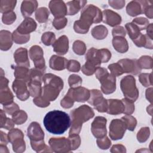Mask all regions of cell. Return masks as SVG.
<instances>
[{"label": "cell", "instance_id": "6da1fadb", "mask_svg": "<svg viewBox=\"0 0 153 153\" xmlns=\"http://www.w3.org/2000/svg\"><path fill=\"white\" fill-rule=\"evenodd\" d=\"M43 123L48 132L54 134H61L70 127L71 120L65 112L53 110L47 113L44 118Z\"/></svg>", "mask_w": 153, "mask_h": 153}, {"label": "cell", "instance_id": "7a4b0ae2", "mask_svg": "<svg viewBox=\"0 0 153 153\" xmlns=\"http://www.w3.org/2000/svg\"><path fill=\"white\" fill-rule=\"evenodd\" d=\"M100 10L93 4L87 5L81 11L80 19L74 23V29L78 33H85L92 23H98L102 20Z\"/></svg>", "mask_w": 153, "mask_h": 153}, {"label": "cell", "instance_id": "3957f363", "mask_svg": "<svg viewBox=\"0 0 153 153\" xmlns=\"http://www.w3.org/2000/svg\"><path fill=\"white\" fill-rule=\"evenodd\" d=\"M44 83L41 95L48 101H54L63 87V80L55 75L45 74L42 78Z\"/></svg>", "mask_w": 153, "mask_h": 153}, {"label": "cell", "instance_id": "277c9868", "mask_svg": "<svg viewBox=\"0 0 153 153\" xmlns=\"http://www.w3.org/2000/svg\"><path fill=\"white\" fill-rule=\"evenodd\" d=\"M94 115V113L92 108L85 105H82L71 111L72 126L69 135L78 134L81 129L82 123L91 118Z\"/></svg>", "mask_w": 153, "mask_h": 153}, {"label": "cell", "instance_id": "5b68a950", "mask_svg": "<svg viewBox=\"0 0 153 153\" xmlns=\"http://www.w3.org/2000/svg\"><path fill=\"white\" fill-rule=\"evenodd\" d=\"M96 76L100 81L101 89L106 94H111L116 89L115 76L109 74L107 69L103 68H99L96 71Z\"/></svg>", "mask_w": 153, "mask_h": 153}, {"label": "cell", "instance_id": "8992f818", "mask_svg": "<svg viewBox=\"0 0 153 153\" xmlns=\"http://www.w3.org/2000/svg\"><path fill=\"white\" fill-rule=\"evenodd\" d=\"M135 79L131 75L126 76L121 81V88L125 98L134 102L139 96V91L136 87Z\"/></svg>", "mask_w": 153, "mask_h": 153}, {"label": "cell", "instance_id": "52a82bcc", "mask_svg": "<svg viewBox=\"0 0 153 153\" xmlns=\"http://www.w3.org/2000/svg\"><path fill=\"white\" fill-rule=\"evenodd\" d=\"M8 140L12 143L13 151L23 152L25 150V143L23 140L24 135L21 130L18 128L11 129L8 135Z\"/></svg>", "mask_w": 153, "mask_h": 153}, {"label": "cell", "instance_id": "ba28073f", "mask_svg": "<svg viewBox=\"0 0 153 153\" xmlns=\"http://www.w3.org/2000/svg\"><path fill=\"white\" fill-rule=\"evenodd\" d=\"M126 129V124L123 119L113 120L109 125V136L113 140L121 139Z\"/></svg>", "mask_w": 153, "mask_h": 153}, {"label": "cell", "instance_id": "9c48e42d", "mask_svg": "<svg viewBox=\"0 0 153 153\" xmlns=\"http://www.w3.org/2000/svg\"><path fill=\"white\" fill-rule=\"evenodd\" d=\"M106 119L103 117H97L91 124V131L97 138L103 137L106 135Z\"/></svg>", "mask_w": 153, "mask_h": 153}, {"label": "cell", "instance_id": "30bf717a", "mask_svg": "<svg viewBox=\"0 0 153 153\" xmlns=\"http://www.w3.org/2000/svg\"><path fill=\"white\" fill-rule=\"evenodd\" d=\"M26 82L22 80L16 79L13 83V88L18 99L22 101L26 100L30 95L29 90L27 88Z\"/></svg>", "mask_w": 153, "mask_h": 153}, {"label": "cell", "instance_id": "8fae6325", "mask_svg": "<svg viewBox=\"0 0 153 153\" xmlns=\"http://www.w3.org/2000/svg\"><path fill=\"white\" fill-rule=\"evenodd\" d=\"M49 144L55 152H69L71 149L69 139L65 137L51 138Z\"/></svg>", "mask_w": 153, "mask_h": 153}, {"label": "cell", "instance_id": "7c38bea8", "mask_svg": "<svg viewBox=\"0 0 153 153\" xmlns=\"http://www.w3.org/2000/svg\"><path fill=\"white\" fill-rule=\"evenodd\" d=\"M149 1H132L128 4L126 7L127 13L131 16H136L143 14L144 10Z\"/></svg>", "mask_w": 153, "mask_h": 153}, {"label": "cell", "instance_id": "4fadbf2b", "mask_svg": "<svg viewBox=\"0 0 153 153\" xmlns=\"http://www.w3.org/2000/svg\"><path fill=\"white\" fill-rule=\"evenodd\" d=\"M118 63L121 66L124 73H131L137 75L141 71L142 68L140 67L136 59H121L118 62Z\"/></svg>", "mask_w": 153, "mask_h": 153}, {"label": "cell", "instance_id": "5bb4252c", "mask_svg": "<svg viewBox=\"0 0 153 153\" xmlns=\"http://www.w3.org/2000/svg\"><path fill=\"white\" fill-rule=\"evenodd\" d=\"M49 8L55 18L64 17L67 14L66 5L63 1H51L49 3Z\"/></svg>", "mask_w": 153, "mask_h": 153}, {"label": "cell", "instance_id": "9a60e30c", "mask_svg": "<svg viewBox=\"0 0 153 153\" xmlns=\"http://www.w3.org/2000/svg\"><path fill=\"white\" fill-rule=\"evenodd\" d=\"M27 136L32 141H39L44 140V133L40 125L36 122L30 123L27 128Z\"/></svg>", "mask_w": 153, "mask_h": 153}, {"label": "cell", "instance_id": "2e32d148", "mask_svg": "<svg viewBox=\"0 0 153 153\" xmlns=\"http://www.w3.org/2000/svg\"><path fill=\"white\" fill-rule=\"evenodd\" d=\"M103 22L111 26H115L121 22V16L111 10H105L102 14Z\"/></svg>", "mask_w": 153, "mask_h": 153}, {"label": "cell", "instance_id": "e0dca14e", "mask_svg": "<svg viewBox=\"0 0 153 153\" xmlns=\"http://www.w3.org/2000/svg\"><path fill=\"white\" fill-rule=\"evenodd\" d=\"M54 51L60 55L65 54L69 49V41L66 36L63 35L59 38L52 45Z\"/></svg>", "mask_w": 153, "mask_h": 153}, {"label": "cell", "instance_id": "ac0fdd59", "mask_svg": "<svg viewBox=\"0 0 153 153\" xmlns=\"http://www.w3.org/2000/svg\"><path fill=\"white\" fill-rule=\"evenodd\" d=\"M36 28V23L32 18H26L22 23L18 26L16 30L23 35H29V33L34 30Z\"/></svg>", "mask_w": 153, "mask_h": 153}, {"label": "cell", "instance_id": "d6986e66", "mask_svg": "<svg viewBox=\"0 0 153 153\" xmlns=\"http://www.w3.org/2000/svg\"><path fill=\"white\" fill-rule=\"evenodd\" d=\"M108 102V109L106 112L111 115H118L123 113L124 105L122 100L117 99H109Z\"/></svg>", "mask_w": 153, "mask_h": 153}, {"label": "cell", "instance_id": "ffe728a7", "mask_svg": "<svg viewBox=\"0 0 153 153\" xmlns=\"http://www.w3.org/2000/svg\"><path fill=\"white\" fill-rule=\"evenodd\" d=\"M14 58L16 63L19 66L26 68L29 67L30 64L28 59L27 49L22 47L17 49L14 54Z\"/></svg>", "mask_w": 153, "mask_h": 153}, {"label": "cell", "instance_id": "44dd1931", "mask_svg": "<svg viewBox=\"0 0 153 153\" xmlns=\"http://www.w3.org/2000/svg\"><path fill=\"white\" fill-rule=\"evenodd\" d=\"M69 89L75 101L84 102L88 100L90 97V91L84 87H78L76 88H71Z\"/></svg>", "mask_w": 153, "mask_h": 153}, {"label": "cell", "instance_id": "7402d4cb", "mask_svg": "<svg viewBox=\"0 0 153 153\" xmlns=\"http://www.w3.org/2000/svg\"><path fill=\"white\" fill-rule=\"evenodd\" d=\"M68 62V60L66 59L53 55L50 60V67L54 70L62 71L66 68Z\"/></svg>", "mask_w": 153, "mask_h": 153}, {"label": "cell", "instance_id": "603a6c76", "mask_svg": "<svg viewBox=\"0 0 153 153\" xmlns=\"http://www.w3.org/2000/svg\"><path fill=\"white\" fill-rule=\"evenodd\" d=\"M38 7L36 1H24L22 3L21 12L23 17L27 18L36 10Z\"/></svg>", "mask_w": 153, "mask_h": 153}, {"label": "cell", "instance_id": "cb8c5ba5", "mask_svg": "<svg viewBox=\"0 0 153 153\" xmlns=\"http://www.w3.org/2000/svg\"><path fill=\"white\" fill-rule=\"evenodd\" d=\"M0 47L2 50H8L13 44V36L10 32L1 30L0 32Z\"/></svg>", "mask_w": 153, "mask_h": 153}, {"label": "cell", "instance_id": "d4e9b609", "mask_svg": "<svg viewBox=\"0 0 153 153\" xmlns=\"http://www.w3.org/2000/svg\"><path fill=\"white\" fill-rule=\"evenodd\" d=\"M87 4V1H72L66 3L67 14L75 15Z\"/></svg>", "mask_w": 153, "mask_h": 153}, {"label": "cell", "instance_id": "484cf974", "mask_svg": "<svg viewBox=\"0 0 153 153\" xmlns=\"http://www.w3.org/2000/svg\"><path fill=\"white\" fill-rule=\"evenodd\" d=\"M112 44L114 48L121 53H126L128 49V45L127 40L124 37L116 36L114 37Z\"/></svg>", "mask_w": 153, "mask_h": 153}, {"label": "cell", "instance_id": "4316f807", "mask_svg": "<svg viewBox=\"0 0 153 153\" xmlns=\"http://www.w3.org/2000/svg\"><path fill=\"white\" fill-rule=\"evenodd\" d=\"M29 72L28 68L25 66H15L14 68V76L16 79H22L26 82L29 81Z\"/></svg>", "mask_w": 153, "mask_h": 153}, {"label": "cell", "instance_id": "83f0119b", "mask_svg": "<svg viewBox=\"0 0 153 153\" xmlns=\"http://www.w3.org/2000/svg\"><path fill=\"white\" fill-rule=\"evenodd\" d=\"M27 87L29 88L30 95L33 97H36L41 94V82L36 81H29L27 82Z\"/></svg>", "mask_w": 153, "mask_h": 153}, {"label": "cell", "instance_id": "f1b7e54d", "mask_svg": "<svg viewBox=\"0 0 153 153\" xmlns=\"http://www.w3.org/2000/svg\"><path fill=\"white\" fill-rule=\"evenodd\" d=\"M13 94L11 92L8 87L1 88L0 100L1 104L3 105H7L13 102Z\"/></svg>", "mask_w": 153, "mask_h": 153}, {"label": "cell", "instance_id": "f546056e", "mask_svg": "<svg viewBox=\"0 0 153 153\" xmlns=\"http://www.w3.org/2000/svg\"><path fill=\"white\" fill-rule=\"evenodd\" d=\"M91 35L97 39H103L108 35L107 28L103 25H99L91 30Z\"/></svg>", "mask_w": 153, "mask_h": 153}, {"label": "cell", "instance_id": "4dcf8cb0", "mask_svg": "<svg viewBox=\"0 0 153 153\" xmlns=\"http://www.w3.org/2000/svg\"><path fill=\"white\" fill-rule=\"evenodd\" d=\"M29 54L30 59L33 61V62L44 59L43 51L41 47L38 45L32 46L29 50Z\"/></svg>", "mask_w": 153, "mask_h": 153}, {"label": "cell", "instance_id": "1f68e13d", "mask_svg": "<svg viewBox=\"0 0 153 153\" xmlns=\"http://www.w3.org/2000/svg\"><path fill=\"white\" fill-rule=\"evenodd\" d=\"M126 28L128 32V36L133 41L136 39L142 34V33L140 32L139 28L132 22L126 23Z\"/></svg>", "mask_w": 153, "mask_h": 153}, {"label": "cell", "instance_id": "d6a6232c", "mask_svg": "<svg viewBox=\"0 0 153 153\" xmlns=\"http://www.w3.org/2000/svg\"><path fill=\"white\" fill-rule=\"evenodd\" d=\"M16 1H0V11L2 13H6L13 11L16 5Z\"/></svg>", "mask_w": 153, "mask_h": 153}, {"label": "cell", "instance_id": "836d02e7", "mask_svg": "<svg viewBox=\"0 0 153 153\" xmlns=\"http://www.w3.org/2000/svg\"><path fill=\"white\" fill-rule=\"evenodd\" d=\"M27 116L26 113L21 110H19L16 112H15L12 115V120L14 121V123L16 124L20 125L23 123H24L26 120H27Z\"/></svg>", "mask_w": 153, "mask_h": 153}, {"label": "cell", "instance_id": "e575fe53", "mask_svg": "<svg viewBox=\"0 0 153 153\" xmlns=\"http://www.w3.org/2000/svg\"><path fill=\"white\" fill-rule=\"evenodd\" d=\"M49 16V11L45 7L38 8L35 13V18L39 23L45 22Z\"/></svg>", "mask_w": 153, "mask_h": 153}, {"label": "cell", "instance_id": "d590c367", "mask_svg": "<svg viewBox=\"0 0 153 153\" xmlns=\"http://www.w3.org/2000/svg\"><path fill=\"white\" fill-rule=\"evenodd\" d=\"M74 99L72 95L71 91L70 89H69L68 93L64 97L63 99H62L60 102L61 106L64 108H71L74 103Z\"/></svg>", "mask_w": 153, "mask_h": 153}, {"label": "cell", "instance_id": "8d00e7d4", "mask_svg": "<svg viewBox=\"0 0 153 153\" xmlns=\"http://www.w3.org/2000/svg\"><path fill=\"white\" fill-rule=\"evenodd\" d=\"M13 39L16 44H25L27 42L30 38V35H23L19 33L16 30L12 34Z\"/></svg>", "mask_w": 153, "mask_h": 153}, {"label": "cell", "instance_id": "74e56055", "mask_svg": "<svg viewBox=\"0 0 153 153\" xmlns=\"http://www.w3.org/2000/svg\"><path fill=\"white\" fill-rule=\"evenodd\" d=\"M138 63L141 68L151 69L152 66V60L150 56H142L138 60Z\"/></svg>", "mask_w": 153, "mask_h": 153}, {"label": "cell", "instance_id": "f35d334b", "mask_svg": "<svg viewBox=\"0 0 153 153\" xmlns=\"http://www.w3.org/2000/svg\"><path fill=\"white\" fill-rule=\"evenodd\" d=\"M73 50L78 55H83L85 53L86 46L82 41L77 40L74 42Z\"/></svg>", "mask_w": 153, "mask_h": 153}, {"label": "cell", "instance_id": "ab89813d", "mask_svg": "<svg viewBox=\"0 0 153 153\" xmlns=\"http://www.w3.org/2000/svg\"><path fill=\"white\" fill-rule=\"evenodd\" d=\"M121 119H123L124 122L126 124L127 126V128L130 131H133L136 124H137V121L136 120L134 117H133L131 115H126L124 117H123L121 118Z\"/></svg>", "mask_w": 153, "mask_h": 153}, {"label": "cell", "instance_id": "60d3db41", "mask_svg": "<svg viewBox=\"0 0 153 153\" xmlns=\"http://www.w3.org/2000/svg\"><path fill=\"white\" fill-rule=\"evenodd\" d=\"M56 37L55 35L53 32H45L41 38V40L42 42L46 45H53V43L55 42Z\"/></svg>", "mask_w": 153, "mask_h": 153}, {"label": "cell", "instance_id": "b9f144b4", "mask_svg": "<svg viewBox=\"0 0 153 153\" xmlns=\"http://www.w3.org/2000/svg\"><path fill=\"white\" fill-rule=\"evenodd\" d=\"M132 23H134L139 28L140 31L146 29L149 25L148 20L144 17L136 18L132 21Z\"/></svg>", "mask_w": 153, "mask_h": 153}, {"label": "cell", "instance_id": "7bdbcfd3", "mask_svg": "<svg viewBox=\"0 0 153 153\" xmlns=\"http://www.w3.org/2000/svg\"><path fill=\"white\" fill-rule=\"evenodd\" d=\"M108 69L110 70L111 74L115 77L118 76L124 73L121 66L118 63L109 65L108 66Z\"/></svg>", "mask_w": 153, "mask_h": 153}, {"label": "cell", "instance_id": "ee69618b", "mask_svg": "<svg viewBox=\"0 0 153 153\" xmlns=\"http://www.w3.org/2000/svg\"><path fill=\"white\" fill-rule=\"evenodd\" d=\"M68 82L71 88H76L81 85L82 79L79 75L73 74L69 76Z\"/></svg>", "mask_w": 153, "mask_h": 153}, {"label": "cell", "instance_id": "f6af8a7d", "mask_svg": "<svg viewBox=\"0 0 153 153\" xmlns=\"http://www.w3.org/2000/svg\"><path fill=\"white\" fill-rule=\"evenodd\" d=\"M149 133L150 131L149 127H143L140 128L137 134V138L138 141L140 142H145L147 140L148 137H149Z\"/></svg>", "mask_w": 153, "mask_h": 153}, {"label": "cell", "instance_id": "bcb514c9", "mask_svg": "<svg viewBox=\"0 0 153 153\" xmlns=\"http://www.w3.org/2000/svg\"><path fill=\"white\" fill-rule=\"evenodd\" d=\"M121 100L124 105V111L123 113L126 115L131 114L134 111V106L133 102L126 98L123 99Z\"/></svg>", "mask_w": 153, "mask_h": 153}, {"label": "cell", "instance_id": "7dc6e473", "mask_svg": "<svg viewBox=\"0 0 153 153\" xmlns=\"http://www.w3.org/2000/svg\"><path fill=\"white\" fill-rule=\"evenodd\" d=\"M16 16L15 13H14L13 11H10L4 13L2 15V22L5 25H11L16 20Z\"/></svg>", "mask_w": 153, "mask_h": 153}, {"label": "cell", "instance_id": "c3c4849f", "mask_svg": "<svg viewBox=\"0 0 153 153\" xmlns=\"http://www.w3.org/2000/svg\"><path fill=\"white\" fill-rule=\"evenodd\" d=\"M98 56L101 62L106 63L111 59V53L108 49L102 48L98 50Z\"/></svg>", "mask_w": 153, "mask_h": 153}, {"label": "cell", "instance_id": "681fc988", "mask_svg": "<svg viewBox=\"0 0 153 153\" xmlns=\"http://www.w3.org/2000/svg\"><path fill=\"white\" fill-rule=\"evenodd\" d=\"M139 80L145 87L152 85V74H142L139 75Z\"/></svg>", "mask_w": 153, "mask_h": 153}, {"label": "cell", "instance_id": "f907efd6", "mask_svg": "<svg viewBox=\"0 0 153 153\" xmlns=\"http://www.w3.org/2000/svg\"><path fill=\"white\" fill-rule=\"evenodd\" d=\"M67 22L68 20L65 17L55 18L53 22V25L56 29L60 30L65 27Z\"/></svg>", "mask_w": 153, "mask_h": 153}, {"label": "cell", "instance_id": "816d5d0a", "mask_svg": "<svg viewBox=\"0 0 153 153\" xmlns=\"http://www.w3.org/2000/svg\"><path fill=\"white\" fill-rule=\"evenodd\" d=\"M33 102L36 106L42 108L47 107L50 105V101L44 98L41 94L36 97H35Z\"/></svg>", "mask_w": 153, "mask_h": 153}, {"label": "cell", "instance_id": "f5cc1de1", "mask_svg": "<svg viewBox=\"0 0 153 153\" xmlns=\"http://www.w3.org/2000/svg\"><path fill=\"white\" fill-rule=\"evenodd\" d=\"M97 143L99 148H100L102 149H108L110 146L111 142L109 140V139H108V137H107L106 136H105L103 137L97 138Z\"/></svg>", "mask_w": 153, "mask_h": 153}, {"label": "cell", "instance_id": "db71d44e", "mask_svg": "<svg viewBox=\"0 0 153 153\" xmlns=\"http://www.w3.org/2000/svg\"><path fill=\"white\" fill-rule=\"evenodd\" d=\"M68 139L71 143V149H77L80 145V141H81L79 135L78 134L70 135Z\"/></svg>", "mask_w": 153, "mask_h": 153}, {"label": "cell", "instance_id": "11a10c76", "mask_svg": "<svg viewBox=\"0 0 153 153\" xmlns=\"http://www.w3.org/2000/svg\"><path fill=\"white\" fill-rule=\"evenodd\" d=\"M66 68L71 72H78L80 69V64L78 61L71 60L68 61Z\"/></svg>", "mask_w": 153, "mask_h": 153}, {"label": "cell", "instance_id": "9f6ffc18", "mask_svg": "<svg viewBox=\"0 0 153 153\" xmlns=\"http://www.w3.org/2000/svg\"><path fill=\"white\" fill-rule=\"evenodd\" d=\"M4 111H5L7 114L13 115L15 112L19 110V107L16 103L12 102L7 105H4Z\"/></svg>", "mask_w": 153, "mask_h": 153}, {"label": "cell", "instance_id": "6f0895ef", "mask_svg": "<svg viewBox=\"0 0 153 153\" xmlns=\"http://www.w3.org/2000/svg\"><path fill=\"white\" fill-rule=\"evenodd\" d=\"M112 35L114 37L121 36L124 37L126 36V31L123 26H118L113 29Z\"/></svg>", "mask_w": 153, "mask_h": 153}, {"label": "cell", "instance_id": "680465c9", "mask_svg": "<svg viewBox=\"0 0 153 153\" xmlns=\"http://www.w3.org/2000/svg\"><path fill=\"white\" fill-rule=\"evenodd\" d=\"M109 5L115 9H121L125 4V1H109Z\"/></svg>", "mask_w": 153, "mask_h": 153}, {"label": "cell", "instance_id": "91938a15", "mask_svg": "<svg viewBox=\"0 0 153 153\" xmlns=\"http://www.w3.org/2000/svg\"><path fill=\"white\" fill-rule=\"evenodd\" d=\"M152 1H149L148 4L145 7L143 12V13L150 19L152 18Z\"/></svg>", "mask_w": 153, "mask_h": 153}, {"label": "cell", "instance_id": "94428289", "mask_svg": "<svg viewBox=\"0 0 153 153\" xmlns=\"http://www.w3.org/2000/svg\"><path fill=\"white\" fill-rule=\"evenodd\" d=\"M14 124L15 123H14L13 120H11L10 118H7L6 120V122H5V124L4 125V126L2 127V128H5L7 130H11V128L14 127Z\"/></svg>", "mask_w": 153, "mask_h": 153}, {"label": "cell", "instance_id": "6125c7cd", "mask_svg": "<svg viewBox=\"0 0 153 153\" xmlns=\"http://www.w3.org/2000/svg\"><path fill=\"white\" fill-rule=\"evenodd\" d=\"M7 118L5 114V112L1 109V128H2L4 125L5 124Z\"/></svg>", "mask_w": 153, "mask_h": 153}, {"label": "cell", "instance_id": "be15d7a7", "mask_svg": "<svg viewBox=\"0 0 153 153\" xmlns=\"http://www.w3.org/2000/svg\"><path fill=\"white\" fill-rule=\"evenodd\" d=\"M8 80L4 77L2 75L1 76V88H3L5 87H8Z\"/></svg>", "mask_w": 153, "mask_h": 153}, {"label": "cell", "instance_id": "e7e4bbea", "mask_svg": "<svg viewBox=\"0 0 153 153\" xmlns=\"http://www.w3.org/2000/svg\"><path fill=\"white\" fill-rule=\"evenodd\" d=\"M1 144H4V145H7V143H8V138L6 134L4 133L2 131H1Z\"/></svg>", "mask_w": 153, "mask_h": 153}, {"label": "cell", "instance_id": "03108f58", "mask_svg": "<svg viewBox=\"0 0 153 153\" xmlns=\"http://www.w3.org/2000/svg\"><path fill=\"white\" fill-rule=\"evenodd\" d=\"M151 39H152V23H151L147 27V35Z\"/></svg>", "mask_w": 153, "mask_h": 153}]
</instances>
